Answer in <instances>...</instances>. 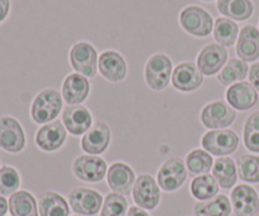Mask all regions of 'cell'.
I'll return each mask as SVG.
<instances>
[{
  "label": "cell",
  "mask_w": 259,
  "mask_h": 216,
  "mask_svg": "<svg viewBox=\"0 0 259 216\" xmlns=\"http://www.w3.org/2000/svg\"><path fill=\"white\" fill-rule=\"evenodd\" d=\"M179 23L187 34L196 38H206L214 30L212 15L199 5H187L180 12Z\"/></svg>",
  "instance_id": "obj_1"
},
{
  "label": "cell",
  "mask_w": 259,
  "mask_h": 216,
  "mask_svg": "<svg viewBox=\"0 0 259 216\" xmlns=\"http://www.w3.org/2000/svg\"><path fill=\"white\" fill-rule=\"evenodd\" d=\"M62 94L56 89H45L33 100L30 106V116L37 124H47L56 120L62 110Z\"/></svg>",
  "instance_id": "obj_2"
},
{
  "label": "cell",
  "mask_w": 259,
  "mask_h": 216,
  "mask_svg": "<svg viewBox=\"0 0 259 216\" xmlns=\"http://www.w3.org/2000/svg\"><path fill=\"white\" fill-rule=\"evenodd\" d=\"M174 72V63L166 53H154L144 66V80L153 91H163L169 85Z\"/></svg>",
  "instance_id": "obj_3"
},
{
  "label": "cell",
  "mask_w": 259,
  "mask_h": 216,
  "mask_svg": "<svg viewBox=\"0 0 259 216\" xmlns=\"http://www.w3.org/2000/svg\"><path fill=\"white\" fill-rule=\"evenodd\" d=\"M70 65L77 73L86 77H95L99 72V53L96 48L86 40L73 43L68 53Z\"/></svg>",
  "instance_id": "obj_4"
},
{
  "label": "cell",
  "mask_w": 259,
  "mask_h": 216,
  "mask_svg": "<svg viewBox=\"0 0 259 216\" xmlns=\"http://www.w3.org/2000/svg\"><path fill=\"white\" fill-rule=\"evenodd\" d=\"M201 147L211 156L227 157L239 147V137L232 129H214L201 137Z\"/></svg>",
  "instance_id": "obj_5"
},
{
  "label": "cell",
  "mask_w": 259,
  "mask_h": 216,
  "mask_svg": "<svg viewBox=\"0 0 259 216\" xmlns=\"http://www.w3.org/2000/svg\"><path fill=\"white\" fill-rule=\"evenodd\" d=\"M235 119H237V110L223 100L207 103L200 113L201 124L209 131L228 128L234 123Z\"/></svg>",
  "instance_id": "obj_6"
},
{
  "label": "cell",
  "mask_w": 259,
  "mask_h": 216,
  "mask_svg": "<svg viewBox=\"0 0 259 216\" xmlns=\"http://www.w3.org/2000/svg\"><path fill=\"white\" fill-rule=\"evenodd\" d=\"M186 179V164L180 157H171L164 161L157 172V182L164 192H175L181 189Z\"/></svg>",
  "instance_id": "obj_7"
},
{
  "label": "cell",
  "mask_w": 259,
  "mask_h": 216,
  "mask_svg": "<svg viewBox=\"0 0 259 216\" xmlns=\"http://www.w3.org/2000/svg\"><path fill=\"white\" fill-rule=\"evenodd\" d=\"M72 172L81 181L98 184L105 179L108 174V164L100 156L82 154L73 161Z\"/></svg>",
  "instance_id": "obj_8"
},
{
  "label": "cell",
  "mask_w": 259,
  "mask_h": 216,
  "mask_svg": "<svg viewBox=\"0 0 259 216\" xmlns=\"http://www.w3.org/2000/svg\"><path fill=\"white\" fill-rule=\"evenodd\" d=\"M132 194L137 206L144 210H154L161 201V187L151 175H139Z\"/></svg>",
  "instance_id": "obj_9"
},
{
  "label": "cell",
  "mask_w": 259,
  "mask_h": 216,
  "mask_svg": "<svg viewBox=\"0 0 259 216\" xmlns=\"http://www.w3.org/2000/svg\"><path fill=\"white\" fill-rule=\"evenodd\" d=\"M104 199L100 192L86 187H77L68 194L70 207L77 215L94 216L103 207Z\"/></svg>",
  "instance_id": "obj_10"
},
{
  "label": "cell",
  "mask_w": 259,
  "mask_h": 216,
  "mask_svg": "<svg viewBox=\"0 0 259 216\" xmlns=\"http://www.w3.org/2000/svg\"><path fill=\"white\" fill-rule=\"evenodd\" d=\"M228 62V51L219 43H207L201 48L196 65L204 76H214L222 71Z\"/></svg>",
  "instance_id": "obj_11"
},
{
  "label": "cell",
  "mask_w": 259,
  "mask_h": 216,
  "mask_svg": "<svg viewBox=\"0 0 259 216\" xmlns=\"http://www.w3.org/2000/svg\"><path fill=\"white\" fill-rule=\"evenodd\" d=\"M171 82L172 86L181 93H194L204 83V75L196 63L185 61L174 68Z\"/></svg>",
  "instance_id": "obj_12"
},
{
  "label": "cell",
  "mask_w": 259,
  "mask_h": 216,
  "mask_svg": "<svg viewBox=\"0 0 259 216\" xmlns=\"http://www.w3.org/2000/svg\"><path fill=\"white\" fill-rule=\"evenodd\" d=\"M25 147L23 126L12 116L0 118V148L9 153H19Z\"/></svg>",
  "instance_id": "obj_13"
},
{
  "label": "cell",
  "mask_w": 259,
  "mask_h": 216,
  "mask_svg": "<svg viewBox=\"0 0 259 216\" xmlns=\"http://www.w3.org/2000/svg\"><path fill=\"white\" fill-rule=\"evenodd\" d=\"M67 138V129L62 121L53 120L43 124L35 133V144L43 152H56L61 149Z\"/></svg>",
  "instance_id": "obj_14"
},
{
  "label": "cell",
  "mask_w": 259,
  "mask_h": 216,
  "mask_svg": "<svg viewBox=\"0 0 259 216\" xmlns=\"http://www.w3.org/2000/svg\"><path fill=\"white\" fill-rule=\"evenodd\" d=\"M233 211L235 216H255L259 212V196L249 185H238L230 195Z\"/></svg>",
  "instance_id": "obj_15"
},
{
  "label": "cell",
  "mask_w": 259,
  "mask_h": 216,
  "mask_svg": "<svg viewBox=\"0 0 259 216\" xmlns=\"http://www.w3.org/2000/svg\"><path fill=\"white\" fill-rule=\"evenodd\" d=\"M99 72L110 82H121L128 75L125 58L115 50L104 51L99 56Z\"/></svg>",
  "instance_id": "obj_16"
},
{
  "label": "cell",
  "mask_w": 259,
  "mask_h": 216,
  "mask_svg": "<svg viewBox=\"0 0 259 216\" xmlns=\"http://www.w3.org/2000/svg\"><path fill=\"white\" fill-rule=\"evenodd\" d=\"M111 142L110 126L104 121L93 124L81 139V148L93 156H100L109 148Z\"/></svg>",
  "instance_id": "obj_17"
},
{
  "label": "cell",
  "mask_w": 259,
  "mask_h": 216,
  "mask_svg": "<svg viewBox=\"0 0 259 216\" xmlns=\"http://www.w3.org/2000/svg\"><path fill=\"white\" fill-rule=\"evenodd\" d=\"M91 85L86 76L81 73H68L62 82L61 94L67 105H80L90 95Z\"/></svg>",
  "instance_id": "obj_18"
},
{
  "label": "cell",
  "mask_w": 259,
  "mask_h": 216,
  "mask_svg": "<svg viewBox=\"0 0 259 216\" xmlns=\"http://www.w3.org/2000/svg\"><path fill=\"white\" fill-rule=\"evenodd\" d=\"M62 123L68 133L80 137L93 126V115L82 104L67 105L62 111Z\"/></svg>",
  "instance_id": "obj_19"
},
{
  "label": "cell",
  "mask_w": 259,
  "mask_h": 216,
  "mask_svg": "<svg viewBox=\"0 0 259 216\" xmlns=\"http://www.w3.org/2000/svg\"><path fill=\"white\" fill-rule=\"evenodd\" d=\"M136 180L133 168L124 162H114L108 168V174H106L108 186L116 194H120L123 196L131 194L133 191Z\"/></svg>",
  "instance_id": "obj_20"
},
{
  "label": "cell",
  "mask_w": 259,
  "mask_h": 216,
  "mask_svg": "<svg viewBox=\"0 0 259 216\" xmlns=\"http://www.w3.org/2000/svg\"><path fill=\"white\" fill-rule=\"evenodd\" d=\"M238 58L244 62H255L259 58V28L254 24H245L240 29L235 43Z\"/></svg>",
  "instance_id": "obj_21"
},
{
  "label": "cell",
  "mask_w": 259,
  "mask_h": 216,
  "mask_svg": "<svg viewBox=\"0 0 259 216\" xmlns=\"http://www.w3.org/2000/svg\"><path fill=\"white\" fill-rule=\"evenodd\" d=\"M225 98L233 109L238 111H247L257 104L258 93L250 82L240 81L228 88Z\"/></svg>",
  "instance_id": "obj_22"
},
{
  "label": "cell",
  "mask_w": 259,
  "mask_h": 216,
  "mask_svg": "<svg viewBox=\"0 0 259 216\" xmlns=\"http://www.w3.org/2000/svg\"><path fill=\"white\" fill-rule=\"evenodd\" d=\"M217 9L223 17L234 22H245L254 13L252 0H218Z\"/></svg>",
  "instance_id": "obj_23"
},
{
  "label": "cell",
  "mask_w": 259,
  "mask_h": 216,
  "mask_svg": "<svg viewBox=\"0 0 259 216\" xmlns=\"http://www.w3.org/2000/svg\"><path fill=\"white\" fill-rule=\"evenodd\" d=\"M38 211L40 216H70V205L62 195L47 191L39 196Z\"/></svg>",
  "instance_id": "obj_24"
},
{
  "label": "cell",
  "mask_w": 259,
  "mask_h": 216,
  "mask_svg": "<svg viewBox=\"0 0 259 216\" xmlns=\"http://www.w3.org/2000/svg\"><path fill=\"white\" fill-rule=\"evenodd\" d=\"M212 176L218 181L222 189L230 190L235 186L238 180L237 163L230 157H219L214 161L212 166Z\"/></svg>",
  "instance_id": "obj_25"
},
{
  "label": "cell",
  "mask_w": 259,
  "mask_h": 216,
  "mask_svg": "<svg viewBox=\"0 0 259 216\" xmlns=\"http://www.w3.org/2000/svg\"><path fill=\"white\" fill-rule=\"evenodd\" d=\"M249 73V66L247 62H244L240 58H230L228 62L225 63L224 67L222 68L219 73L217 75L218 81L224 86H232L233 83L240 82L244 81Z\"/></svg>",
  "instance_id": "obj_26"
},
{
  "label": "cell",
  "mask_w": 259,
  "mask_h": 216,
  "mask_svg": "<svg viewBox=\"0 0 259 216\" xmlns=\"http://www.w3.org/2000/svg\"><path fill=\"white\" fill-rule=\"evenodd\" d=\"M232 202L225 195H217L206 201H199L194 206L195 216H229L232 214Z\"/></svg>",
  "instance_id": "obj_27"
},
{
  "label": "cell",
  "mask_w": 259,
  "mask_h": 216,
  "mask_svg": "<svg viewBox=\"0 0 259 216\" xmlns=\"http://www.w3.org/2000/svg\"><path fill=\"white\" fill-rule=\"evenodd\" d=\"M239 32V27L234 20L225 17H219L215 19L212 35L217 43L222 45L223 47L227 48L234 46L237 43Z\"/></svg>",
  "instance_id": "obj_28"
},
{
  "label": "cell",
  "mask_w": 259,
  "mask_h": 216,
  "mask_svg": "<svg viewBox=\"0 0 259 216\" xmlns=\"http://www.w3.org/2000/svg\"><path fill=\"white\" fill-rule=\"evenodd\" d=\"M9 211L12 216H38V204L30 192L22 190L13 194L9 199Z\"/></svg>",
  "instance_id": "obj_29"
},
{
  "label": "cell",
  "mask_w": 259,
  "mask_h": 216,
  "mask_svg": "<svg viewBox=\"0 0 259 216\" xmlns=\"http://www.w3.org/2000/svg\"><path fill=\"white\" fill-rule=\"evenodd\" d=\"M185 164H186L187 172L191 176L196 177L200 175L209 174L214 166V159L209 152L201 148H196L187 153L186 158H185Z\"/></svg>",
  "instance_id": "obj_30"
},
{
  "label": "cell",
  "mask_w": 259,
  "mask_h": 216,
  "mask_svg": "<svg viewBox=\"0 0 259 216\" xmlns=\"http://www.w3.org/2000/svg\"><path fill=\"white\" fill-rule=\"evenodd\" d=\"M219 184L214 176L205 174L196 176L192 180L191 185H190V191L196 200L206 201V200L217 196L218 192H219Z\"/></svg>",
  "instance_id": "obj_31"
},
{
  "label": "cell",
  "mask_w": 259,
  "mask_h": 216,
  "mask_svg": "<svg viewBox=\"0 0 259 216\" xmlns=\"http://www.w3.org/2000/svg\"><path fill=\"white\" fill-rule=\"evenodd\" d=\"M238 176L242 181L249 184H259V156L244 154L235 161Z\"/></svg>",
  "instance_id": "obj_32"
},
{
  "label": "cell",
  "mask_w": 259,
  "mask_h": 216,
  "mask_svg": "<svg viewBox=\"0 0 259 216\" xmlns=\"http://www.w3.org/2000/svg\"><path fill=\"white\" fill-rule=\"evenodd\" d=\"M243 142L248 151L259 153V110L245 119L243 126Z\"/></svg>",
  "instance_id": "obj_33"
},
{
  "label": "cell",
  "mask_w": 259,
  "mask_h": 216,
  "mask_svg": "<svg viewBox=\"0 0 259 216\" xmlns=\"http://www.w3.org/2000/svg\"><path fill=\"white\" fill-rule=\"evenodd\" d=\"M126 212H128V202L123 195L116 192H110L106 195L100 210V216H126Z\"/></svg>",
  "instance_id": "obj_34"
},
{
  "label": "cell",
  "mask_w": 259,
  "mask_h": 216,
  "mask_svg": "<svg viewBox=\"0 0 259 216\" xmlns=\"http://www.w3.org/2000/svg\"><path fill=\"white\" fill-rule=\"evenodd\" d=\"M20 186V176L14 167L4 166L0 168V195L12 196Z\"/></svg>",
  "instance_id": "obj_35"
},
{
  "label": "cell",
  "mask_w": 259,
  "mask_h": 216,
  "mask_svg": "<svg viewBox=\"0 0 259 216\" xmlns=\"http://www.w3.org/2000/svg\"><path fill=\"white\" fill-rule=\"evenodd\" d=\"M248 78L249 82L252 83L253 88L257 90L259 94V62H254L249 67V73H248Z\"/></svg>",
  "instance_id": "obj_36"
},
{
  "label": "cell",
  "mask_w": 259,
  "mask_h": 216,
  "mask_svg": "<svg viewBox=\"0 0 259 216\" xmlns=\"http://www.w3.org/2000/svg\"><path fill=\"white\" fill-rule=\"evenodd\" d=\"M10 10V0H0V23L7 19Z\"/></svg>",
  "instance_id": "obj_37"
},
{
  "label": "cell",
  "mask_w": 259,
  "mask_h": 216,
  "mask_svg": "<svg viewBox=\"0 0 259 216\" xmlns=\"http://www.w3.org/2000/svg\"><path fill=\"white\" fill-rule=\"evenodd\" d=\"M126 216H151L144 209L139 206H132L131 209H128Z\"/></svg>",
  "instance_id": "obj_38"
},
{
  "label": "cell",
  "mask_w": 259,
  "mask_h": 216,
  "mask_svg": "<svg viewBox=\"0 0 259 216\" xmlns=\"http://www.w3.org/2000/svg\"><path fill=\"white\" fill-rule=\"evenodd\" d=\"M9 209V202L5 200L4 196L0 195V216H4Z\"/></svg>",
  "instance_id": "obj_39"
},
{
  "label": "cell",
  "mask_w": 259,
  "mask_h": 216,
  "mask_svg": "<svg viewBox=\"0 0 259 216\" xmlns=\"http://www.w3.org/2000/svg\"><path fill=\"white\" fill-rule=\"evenodd\" d=\"M202 2H206V3H209V2H214V0H202Z\"/></svg>",
  "instance_id": "obj_40"
},
{
  "label": "cell",
  "mask_w": 259,
  "mask_h": 216,
  "mask_svg": "<svg viewBox=\"0 0 259 216\" xmlns=\"http://www.w3.org/2000/svg\"><path fill=\"white\" fill-rule=\"evenodd\" d=\"M73 216H83V215H77V214H76V215H73Z\"/></svg>",
  "instance_id": "obj_41"
},
{
  "label": "cell",
  "mask_w": 259,
  "mask_h": 216,
  "mask_svg": "<svg viewBox=\"0 0 259 216\" xmlns=\"http://www.w3.org/2000/svg\"><path fill=\"white\" fill-rule=\"evenodd\" d=\"M255 216H259V212H258V214H257V215H255Z\"/></svg>",
  "instance_id": "obj_42"
},
{
  "label": "cell",
  "mask_w": 259,
  "mask_h": 216,
  "mask_svg": "<svg viewBox=\"0 0 259 216\" xmlns=\"http://www.w3.org/2000/svg\"><path fill=\"white\" fill-rule=\"evenodd\" d=\"M258 28H259V22H258Z\"/></svg>",
  "instance_id": "obj_43"
}]
</instances>
